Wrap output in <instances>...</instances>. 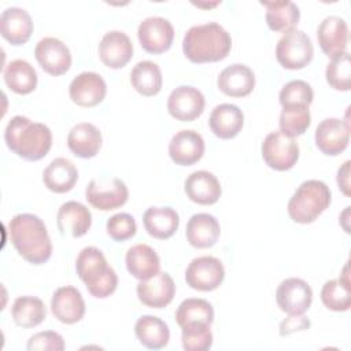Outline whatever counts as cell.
I'll return each instance as SVG.
<instances>
[{"instance_id": "obj_1", "label": "cell", "mask_w": 351, "mask_h": 351, "mask_svg": "<svg viewBox=\"0 0 351 351\" xmlns=\"http://www.w3.org/2000/svg\"><path fill=\"white\" fill-rule=\"evenodd\" d=\"M11 243L29 263L43 265L52 255V243L43 219L34 214H16L8 223Z\"/></svg>"}, {"instance_id": "obj_2", "label": "cell", "mask_w": 351, "mask_h": 351, "mask_svg": "<svg viewBox=\"0 0 351 351\" xmlns=\"http://www.w3.org/2000/svg\"><path fill=\"white\" fill-rule=\"evenodd\" d=\"M4 140L10 151L30 162L43 159L52 147L51 129L23 115L10 119L4 130Z\"/></svg>"}, {"instance_id": "obj_3", "label": "cell", "mask_w": 351, "mask_h": 351, "mask_svg": "<svg viewBox=\"0 0 351 351\" xmlns=\"http://www.w3.org/2000/svg\"><path fill=\"white\" fill-rule=\"evenodd\" d=\"M230 48V34L217 22L192 26L182 41L184 55L192 63L219 62L229 55Z\"/></svg>"}, {"instance_id": "obj_4", "label": "cell", "mask_w": 351, "mask_h": 351, "mask_svg": "<svg viewBox=\"0 0 351 351\" xmlns=\"http://www.w3.org/2000/svg\"><path fill=\"white\" fill-rule=\"evenodd\" d=\"M75 270L88 292L99 299L112 295L118 287V276L108 266L106 256L96 247H85L77 256Z\"/></svg>"}, {"instance_id": "obj_5", "label": "cell", "mask_w": 351, "mask_h": 351, "mask_svg": "<svg viewBox=\"0 0 351 351\" xmlns=\"http://www.w3.org/2000/svg\"><path fill=\"white\" fill-rule=\"evenodd\" d=\"M330 189L319 180H307L299 185L288 202V214L293 222L311 223L330 204Z\"/></svg>"}, {"instance_id": "obj_6", "label": "cell", "mask_w": 351, "mask_h": 351, "mask_svg": "<svg viewBox=\"0 0 351 351\" xmlns=\"http://www.w3.org/2000/svg\"><path fill=\"white\" fill-rule=\"evenodd\" d=\"M314 56L311 38L302 30L292 29L282 34L276 45V58L287 70H300L306 67Z\"/></svg>"}, {"instance_id": "obj_7", "label": "cell", "mask_w": 351, "mask_h": 351, "mask_svg": "<svg viewBox=\"0 0 351 351\" xmlns=\"http://www.w3.org/2000/svg\"><path fill=\"white\" fill-rule=\"evenodd\" d=\"M265 163L277 171L292 169L299 159V145L295 138L282 132L269 133L261 147Z\"/></svg>"}, {"instance_id": "obj_8", "label": "cell", "mask_w": 351, "mask_h": 351, "mask_svg": "<svg viewBox=\"0 0 351 351\" xmlns=\"http://www.w3.org/2000/svg\"><path fill=\"white\" fill-rule=\"evenodd\" d=\"M88 203L101 211H110L122 207L129 197L126 184L119 178H93L86 189Z\"/></svg>"}, {"instance_id": "obj_9", "label": "cell", "mask_w": 351, "mask_h": 351, "mask_svg": "<svg viewBox=\"0 0 351 351\" xmlns=\"http://www.w3.org/2000/svg\"><path fill=\"white\" fill-rule=\"evenodd\" d=\"M225 278L222 262L215 256H199L191 261L185 271L186 284L196 291L210 292L217 289Z\"/></svg>"}, {"instance_id": "obj_10", "label": "cell", "mask_w": 351, "mask_h": 351, "mask_svg": "<svg viewBox=\"0 0 351 351\" xmlns=\"http://www.w3.org/2000/svg\"><path fill=\"white\" fill-rule=\"evenodd\" d=\"M137 37L145 52L159 55L170 49L174 38V27L162 16H149L138 25Z\"/></svg>"}, {"instance_id": "obj_11", "label": "cell", "mask_w": 351, "mask_h": 351, "mask_svg": "<svg viewBox=\"0 0 351 351\" xmlns=\"http://www.w3.org/2000/svg\"><path fill=\"white\" fill-rule=\"evenodd\" d=\"M204 106L203 93L189 85L177 86L167 99L169 114L181 122H192L199 118L204 111Z\"/></svg>"}, {"instance_id": "obj_12", "label": "cell", "mask_w": 351, "mask_h": 351, "mask_svg": "<svg viewBox=\"0 0 351 351\" xmlns=\"http://www.w3.org/2000/svg\"><path fill=\"white\" fill-rule=\"evenodd\" d=\"M317 148L328 155H340L350 143V121L339 118H326L315 129L314 134Z\"/></svg>"}, {"instance_id": "obj_13", "label": "cell", "mask_w": 351, "mask_h": 351, "mask_svg": "<svg viewBox=\"0 0 351 351\" xmlns=\"http://www.w3.org/2000/svg\"><path fill=\"white\" fill-rule=\"evenodd\" d=\"M276 302L287 314H304L313 302V289L302 278L284 280L276 291Z\"/></svg>"}, {"instance_id": "obj_14", "label": "cell", "mask_w": 351, "mask_h": 351, "mask_svg": "<svg viewBox=\"0 0 351 351\" xmlns=\"http://www.w3.org/2000/svg\"><path fill=\"white\" fill-rule=\"evenodd\" d=\"M34 56L41 69L51 75H62L71 66V52L69 47L55 37L41 38L34 49Z\"/></svg>"}, {"instance_id": "obj_15", "label": "cell", "mask_w": 351, "mask_h": 351, "mask_svg": "<svg viewBox=\"0 0 351 351\" xmlns=\"http://www.w3.org/2000/svg\"><path fill=\"white\" fill-rule=\"evenodd\" d=\"M138 300L151 308H163L171 303L176 295V284L169 273L159 271L148 280H143L136 288Z\"/></svg>"}, {"instance_id": "obj_16", "label": "cell", "mask_w": 351, "mask_h": 351, "mask_svg": "<svg viewBox=\"0 0 351 351\" xmlns=\"http://www.w3.org/2000/svg\"><path fill=\"white\" fill-rule=\"evenodd\" d=\"M107 93V85L103 77L93 71L78 74L69 86V95L73 103L80 107H95L103 101Z\"/></svg>"}, {"instance_id": "obj_17", "label": "cell", "mask_w": 351, "mask_h": 351, "mask_svg": "<svg viewBox=\"0 0 351 351\" xmlns=\"http://www.w3.org/2000/svg\"><path fill=\"white\" fill-rule=\"evenodd\" d=\"M318 44L325 55L336 58L347 52L348 47V26L340 16L330 15L322 19L317 29Z\"/></svg>"}, {"instance_id": "obj_18", "label": "cell", "mask_w": 351, "mask_h": 351, "mask_svg": "<svg viewBox=\"0 0 351 351\" xmlns=\"http://www.w3.org/2000/svg\"><path fill=\"white\" fill-rule=\"evenodd\" d=\"M53 317L67 325L81 321L85 315V302L81 292L71 285L58 288L51 299Z\"/></svg>"}, {"instance_id": "obj_19", "label": "cell", "mask_w": 351, "mask_h": 351, "mask_svg": "<svg viewBox=\"0 0 351 351\" xmlns=\"http://www.w3.org/2000/svg\"><path fill=\"white\" fill-rule=\"evenodd\" d=\"M203 137L191 129L177 132L169 143V155L176 165L192 166L199 162L204 154Z\"/></svg>"}, {"instance_id": "obj_20", "label": "cell", "mask_w": 351, "mask_h": 351, "mask_svg": "<svg viewBox=\"0 0 351 351\" xmlns=\"http://www.w3.org/2000/svg\"><path fill=\"white\" fill-rule=\"evenodd\" d=\"M99 56L110 69L125 67L133 56V44L123 32L111 30L100 40Z\"/></svg>"}, {"instance_id": "obj_21", "label": "cell", "mask_w": 351, "mask_h": 351, "mask_svg": "<svg viewBox=\"0 0 351 351\" xmlns=\"http://www.w3.org/2000/svg\"><path fill=\"white\" fill-rule=\"evenodd\" d=\"M58 229L63 236L70 234L71 237H82L88 233L92 225V214L80 202H66L63 203L56 214Z\"/></svg>"}, {"instance_id": "obj_22", "label": "cell", "mask_w": 351, "mask_h": 351, "mask_svg": "<svg viewBox=\"0 0 351 351\" xmlns=\"http://www.w3.org/2000/svg\"><path fill=\"white\" fill-rule=\"evenodd\" d=\"M218 89L230 97L248 96L255 88L254 71L241 63H234L225 67L217 80Z\"/></svg>"}, {"instance_id": "obj_23", "label": "cell", "mask_w": 351, "mask_h": 351, "mask_svg": "<svg viewBox=\"0 0 351 351\" xmlns=\"http://www.w3.org/2000/svg\"><path fill=\"white\" fill-rule=\"evenodd\" d=\"M184 189L189 200L202 206H210L218 202L222 193L218 178L206 170H197L188 176Z\"/></svg>"}, {"instance_id": "obj_24", "label": "cell", "mask_w": 351, "mask_h": 351, "mask_svg": "<svg viewBox=\"0 0 351 351\" xmlns=\"http://www.w3.org/2000/svg\"><path fill=\"white\" fill-rule=\"evenodd\" d=\"M33 21L29 12L19 7H10L0 16V33L12 45H23L33 33Z\"/></svg>"}, {"instance_id": "obj_25", "label": "cell", "mask_w": 351, "mask_h": 351, "mask_svg": "<svg viewBox=\"0 0 351 351\" xmlns=\"http://www.w3.org/2000/svg\"><path fill=\"white\" fill-rule=\"evenodd\" d=\"M221 234V226L218 219L206 213L193 214L185 229L188 243L195 248H210L213 247Z\"/></svg>"}, {"instance_id": "obj_26", "label": "cell", "mask_w": 351, "mask_h": 351, "mask_svg": "<svg viewBox=\"0 0 351 351\" xmlns=\"http://www.w3.org/2000/svg\"><path fill=\"white\" fill-rule=\"evenodd\" d=\"M208 125L217 137L229 140L241 132L244 125V114L237 106L223 103L214 107L210 114Z\"/></svg>"}, {"instance_id": "obj_27", "label": "cell", "mask_w": 351, "mask_h": 351, "mask_svg": "<svg viewBox=\"0 0 351 351\" xmlns=\"http://www.w3.org/2000/svg\"><path fill=\"white\" fill-rule=\"evenodd\" d=\"M67 145L69 149L78 158H93L97 155L101 147V133L93 123L80 122L69 132Z\"/></svg>"}, {"instance_id": "obj_28", "label": "cell", "mask_w": 351, "mask_h": 351, "mask_svg": "<svg viewBox=\"0 0 351 351\" xmlns=\"http://www.w3.org/2000/svg\"><path fill=\"white\" fill-rule=\"evenodd\" d=\"M128 271L137 280H148L159 273L160 259L155 250L147 244L130 247L125 256Z\"/></svg>"}, {"instance_id": "obj_29", "label": "cell", "mask_w": 351, "mask_h": 351, "mask_svg": "<svg viewBox=\"0 0 351 351\" xmlns=\"http://www.w3.org/2000/svg\"><path fill=\"white\" fill-rule=\"evenodd\" d=\"M78 180V171L74 163L66 158L53 159L43 173L44 185L55 193L71 191Z\"/></svg>"}, {"instance_id": "obj_30", "label": "cell", "mask_w": 351, "mask_h": 351, "mask_svg": "<svg viewBox=\"0 0 351 351\" xmlns=\"http://www.w3.org/2000/svg\"><path fill=\"white\" fill-rule=\"evenodd\" d=\"M143 223L151 237L166 240L177 232L180 217L171 207H149L143 215Z\"/></svg>"}, {"instance_id": "obj_31", "label": "cell", "mask_w": 351, "mask_h": 351, "mask_svg": "<svg viewBox=\"0 0 351 351\" xmlns=\"http://www.w3.org/2000/svg\"><path fill=\"white\" fill-rule=\"evenodd\" d=\"M134 333L138 341L149 350H160L170 340L167 324L155 315H143L134 325Z\"/></svg>"}, {"instance_id": "obj_32", "label": "cell", "mask_w": 351, "mask_h": 351, "mask_svg": "<svg viewBox=\"0 0 351 351\" xmlns=\"http://www.w3.org/2000/svg\"><path fill=\"white\" fill-rule=\"evenodd\" d=\"M266 7V23L273 32H289L300 19V11L292 1H261Z\"/></svg>"}, {"instance_id": "obj_33", "label": "cell", "mask_w": 351, "mask_h": 351, "mask_svg": "<svg viewBox=\"0 0 351 351\" xmlns=\"http://www.w3.org/2000/svg\"><path fill=\"white\" fill-rule=\"evenodd\" d=\"M3 75L7 86L18 95H27L37 86V73L34 67L23 59L11 60L4 67Z\"/></svg>"}, {"instance_id": "obj_34", "label": "cell", "mask_w": 351, "mask_h": 351, "mask_svg": "<svg viewBox=\"0 0 351 351\" xmlns=\"http://www.w3.org/2000/svg\"><path fill=\"white\" fill-rule=\"evenodd\" d=\"M132 86L143 96H155L162 89V71L151 60L138 62L130 71Z\"/></svg>"}, {"instance_id": "obj_35", "label": "cell", "mask_w": 351, "mask_h": 351, "mask_svg": "<svg viewBox=\"0 0 351 351\" xmlns=\"http://www.w3.org/2000/svg\"><path fill=\"white\" fill-rule=\"evenodd\" d=\"M14 322L21 328H34L40 325L47 315L45 304L36 296H19L11 307Z\"/></svg>"}, {"instance_id": "obj_36", "label": "cell", "mask_w": 351, "mask_h": 351, "mask_svg": "<svg viewBox=\"0 0 351 351\" xmlns=\"http://www.w3.org/2000/svg\"><path fill=\"white\" fill-rule=\"evenodd\" d=\"M176 321L180 328L188 324H207L211 325L214 321L213 306L199 298H189L181 302L176 311Z\"/></svg>"}, {"instance_id": "obj_37", "label": "cell", "mask_w": 351, "mask_h": 351, "mask_svg": "<svg viewBox=\"0 0 351 351\" xmlns=\"http://www.w3.org/2000/svg\"><path fill=\"white\" fill-rule=\"evenodd\" d=\"M324 306L332 311H347L351 307V285L339 280H329L321 289Z\"/></svg>"}, {"instance_id": "obj_38", "label": "cell", "mask_w": 351, "mask_h": 351, "mask_svg": "<svg viewBox=\"0 0 351 351\" xmlns=\"http://www.w3.org/2000/svg\"><path fill=\"white\" fill-rule=\"evenodd\" d=\"M280 132L295 138L302 136L311 123L308 107H289L282 108L280 114Z\"/></svg>"}, {"instance_id": "obj_39", "label": "cell", "mask_w": 351, "mask_h": 351, "mask_svg": "<svg viewBox=\"0 0 351 351\" xmlns=\"http://www.w3.org/2000/svg\"><path fill=\"white\" fill-rule=\"evenodd\" d=\"M278 99L282 108L308 107L313 103L314 92L306 81L293 80L282 86Z\"/></svg>"}, {"instance_id": "obj_40", "label": "cell", "mask_w": 351, "mask_h": 351, "mask_svg": "<svg viewBox=\"0 0 351 351\" xmlns=\"http://www.w3.org/2000/svg\"><path fill=\"white\" fill-rule=\"evenodd\" d=\"M326 82L336 90H350L351 89V62L350 53L344 52L332 60L326 66L325 71Z\"/></svg>"}, {"instance_id": "obj_41", "label": "cell", "mask_w": 351, "mask_h": 351, "mask_svg": "<svg viewBox=\"0 0 351 351\" xmlns=\"http://www.w3.org/2000/svg\"><path fill=\"white\" fill-rule=\"evenodd\" d=\"M181 341L185 351H207L213 346V333L207 324H188L181 328Z\"/></svg>"}, {"instance_id": "obj_42", "label": "cell", "mask_w": 351, "mask_h": 351, "mask_svg": "<svg viewBox=\"0 0 351 351\" xmlns=\"http://www.w3.org/2000/svg\"><path fill=\"white\" fill-rule=\"evenodd\" d=\"M107 234L114 241H125L132 239L137 232V225L134 218L128 213H119L108 218L106 223Z\"/></svg>"}, {"instance_id": "obj_43", "label": "cell", "mask_w": 351, "mask_h": 351, "mask_svg": "<svg viewBox=\"0 0 351 351\" xmlns=\"http://www.w3.org/2000/svg\"><path fill=\"white\" fill-rule=\"evenodd\" d=\"M26 348L29 351H62L64 350V340L53 330L38 332L29 339Z\"/></svg>"}, {"instance_id": "obj_44", "label": "cell", "mask_w": 351, "mask_h": 351, "mask_svg": "<svg viewBox=\"0 0 351 351\" xmlns=\"http://www.w3.org/2000/svg\"><path fill=\"white\" fill-rule=\"evenodd\" d=\"M311 326L308 318L303 314H289L284 321L280 322V336H288L298 330H306Z\"/></svg>"}, {"instance_id": "obj_45", "label": "cell", "mask_w": 351, "mask_h": 351, "mask_svg": "<svg viewBox=\"0 0 351 351\" xmlns=\"http://www.w3.org/2000/svg\"><path fill=\"white\" fill-rule=\"evenodd\" d=\"M350 165H351V162L346 160L343 163V166L337 170V185L346 196H351V191H350Z\"/></svg>"}]
</instances>
